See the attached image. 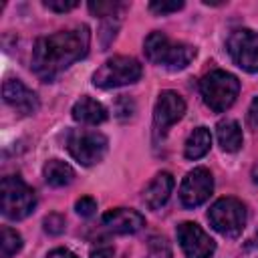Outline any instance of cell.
<instances>
[{
	"label": "cell",
	"instance_id": "6da1fadb",
	"mask_svg": "<svg viewBox=\"0 0 258 258\" xmlns=\"http://www.w3.org/2000/svg\"><path fill=\"white\" fill-rule=\"evenodd\" d=\"M89 42L91 34L85 24L38 38L32 48V71L40 79L52 81L56 75L87 54Z\"/></svg>",
	"mask_w": 258,
	"mask_h": 258
},
{
	"label": "cell",
	"instance_id": "7a4b0ae2",
	"mask_svg": "<svg viewBox=\"0 0 258 258\" xmlns=\"http://www.w3.org/2000/svg\"><path fill=\"white\" fill-rule=\"evenodd\" d=\"M145 56L159 67H165L169 71H181L185 69L194 56H196V48L187 42H175L171 40L167 34L163 32H151L145 38L143 44Z\"/></svg>",
	"mask_w": 258,
	"mask_h": 258
},
{
	"label": "cell",
	"instance_id": "3957f363",
	"mask_svg": "<svg viewBox=\"0 0 258 258\" xmlns=\"http://www.w3.org/2000/svg\"><path fill=\"white\" fill-rule=\"evenodd\" d=\"M200 91H202L204 103L214 113H222V111H226L228 107L234 105V101L240 93V81L232 73L216 69V71L208 73L202 79Z\"/></svg>",
	"mask_w": 258,
	"mask_h": 258
},
{
	"label": "cell",
	"instance_id": "277c9868",
	"mask_svg": "<svg viewBox=\"0 0 258 258\" xmlns=\"http://www.w3.org/2000/svg\"><path fill=\"white\" fill-rule=\"evenodd\" d=\"M36 196L18 175H6L0 185V210L8 220H22L32 214Z\"/></svg>",
	"mask_w": 258,
	"mask_h": 258
},
{
	"label": "cell",
	"instance_id": "5b68a950",
	"mask_svg": "<svg viewBox=\"0 0 258 258\" xmlns=\"http://www.w3.org/2000/svg\"><path fill=\"white\" fill-rule=\"evenodd\" d=\"M141 64L137 58L133 56H113L109 60H105L97 73L93 75V85L99 89H115V87H125L131 85L135 81H139L141 77Z\"/></svg>",
	"mask_w": 258,
	"mask_h": 258
},
{
	"label": "cell",
	"instance_id": "8992f818",
	"mask_svg": "<svg viewBox=\"0 0 258 258\" xmlns=\"http://www.w3.org/2000/svg\"><path fill=\"white\" fill-rule=\"evenodd\" d=\"M208 220L222 236L238 238L246 226V206L236 198H220L210 208Z\"/></svg>",
	"mask_w": 258,
	"mask_h": 258
},
{
	"label": "cell",
	"instance_id": "52a82bcc",
	"mask_svg": "<svg viewBox=\"0 0 258 258\" xmlns=\"http://www.w3.org/2000/svg\"><path fill=\"white\" fill-rule=\"evenodd\" d=\"M109 141L103 133L97 131H71L67 135V149L81 165H95L107 153Z\"/></svg>",
	"mask_w": 258,
	"mask_h": 258
},
{
	"label": "cell",
	"instance_id": "ba28073f",
	"mask_svg": "<svg viewBox=\"0 0 258 258\" xmlns=\"http://www.w3.org/2000/svg\"><path fill=\"white\" fill-rule=\"evenodd\" d=\"M228 52L232 60L246 73H258V32L238 28L228 36Z\"/></svg>",
	"mask_w": 258,
	"mask_h": 258
},
{
	"label": "cell",
	"instance_id": "9c48e42d",
	"mask_svg": "<svg viewBox=\"0 0 258 258\" xmlns=\"http://www.w3.org/2000/svg\"><path fill=\"white\" fill-rule=\"evenodd\" d=\"M212 189H214V177L210 169L196 167L183 177L179 187V200L185 208H198L212 196Z\"/></svg>",
	"mask_w": 258,
	"mask_h": 258
},
{
	"label": "cell",
	"instance_id": "30bf717a",
	"mask_svg": "<svg viewBox=\"0 0 258 258\" xmlns=\"http://www.w3.org/2000/svg\"><path fill=\"white\" fill-rule=\"evenodd\" d=\"M175 234L187 258H210L216 252V242L194 222H181Z\"/></svg>",
	"mask_w": 258,
	"mask_h": 258
},
{
	"label": "cell",
	"instance_id": "8fae6325",
	"mask_svg": "<svg viewBox=\"0 0 258 258\" xmlns=\"http://www.w3.org/2000/svg\"><path fill=\"white\" fill-rule=\"evenodd\" d=\"M185 113V101L175 91H161L153 109V121L155 127L165 131L173 123H177Z\"/></svg>",
	"mask_w": 258,
	"mask_h": 258
},
{
	"label": "cell",
	"instance_id": "7c38bea8",
	"mask_svg": "<svg viewBox=\"0 0 258 258\" xmlns=\"http://www.w3.org/2000/svg\"><path fill=\"white\" fill-rule=\"evenodd\" d=\"M2 97L4 101L20 115H32L38 111V97L34 91H30L22 81L18 79H8L2 87Z\"/></svg>",
	"mask_w": 258,
	"mask_h": 258
},
{
	"label": "cell",
	"instance_id": "4fadbf2b",
	"mask_svg": "<svg viewBox=\"0 0 258 258\" xmlns=\"http://www.w3.org/2000/svg\"><path fill=\"white\" fill-rule=\"evenodd\" d=\"M101 224L113 234H135L143 228L145 218L137 210L115 208V210H109L107 214H103Z\"/></svg>",
	"mask_w": 258,
	"mask_h": 258
},
{
	"label": "cell",
	"instance_id": "5bb4252c",
	"mask_svg": "<svg viewBox=\"0 0 258 258\" xmlns=\"http://www.w3.org/2000/svg\"><path fill=\"white\" fill-rule=\"evenodd\" d=\"M173 189V177L167 171H161L153 177V181L145 187L143 191V202L149 210H159L161 206H165V202L169 200Z\"/></svg>",
	"mask_w": 258,
	"mask_h": 258
},
{
	"label": "cell",
	"instance_id": "9a60e30c",
	"mask_svg": "<svg viewBox=\"0 0 258 258\" xmlns=\"http://www.w3.org/2000/svg\"><path fill=\"white\" fill-rule=\"evenodd\" d=\"M71 113H73V119L83 125H99V123L107 121V109L91 97H81L73 105Z\"/></svg>",
	"mask_w": 258,
	"mask_h": 258
},
{
	"label": "cell",
	"instance_id": "2e32d148",
	"mask_svg": "<svg viewBox=\"0 0 258 258\" xmlns=\"http://www.w3.org/2000/svg\"><path fill=\"white\" fill-rule=\"evenodd\" d=\"M216 133H218V143L224 151L236 153L242 147V129L234 119L220 121L216 127Z\"/></svg>",
	"mask_w": 258,
	"mask_h": 258
},
{
	"label": "cell",
	"instance_id": "e0dca14e",
	"mask_svg": "<svg viewBox=\"0 0 258 258\" xmlns=\"http://www.w3.org/2000/svg\"><path fill=\"white\" fill-rule=\"evenodd\" d=\"M42 175H44V181L52 187H64L69 185L73 179H75V171L69 163L60 161V159H50L44 163V169H42Z\"/></svg>",
	"mask_w": 258,
	"mask_h": 258
},
{
	"label": "cell",
	"instance_id": "ac0fdd59",
	"mask_svg": "<svg viewBox=\"0 0 258 258\" xmlns=\"http://www.w3.org/2000/svg\"><path fill=\"white\" fill-rule=\"evenodd\" d=\"M210 145H212V135H210V129L206 127H196L187 141H185V147H183V155L187 159H200L204 157L208 151H210Z\"/></svg>",
	"mask_w": 258,
	"mask_h": 258
},
{
	"label": "cell",
	"instance_id": "d6986e66",
	"mask_svg": "<svg viewBox=\"0 0 258 258\" xmlns=\"http://www.w3.org/2000/svg\"><path fill=\"white\" fill-rule=\"evenodd\" d=\"M0 246H2V258H10V256H14V254L22 248V236H20L16 230L4 226V228H2Z\"/></svg>",
	"mask_w": 258,
	"mask_h": 258
},
{
	"label": "cell",
	"instance_id": "ffe728a7",
	"mask_svg": "<svg viewBox=\"0 0 258 258\" xmlns=\"http://www.w3.org/2000/svg\"><path fill=\"white\" fill-rule=\"evenodd\" d=\"M145 258H171V246L163 236H151L147 242Z\"/></svg>",
	"mask_w": 258,
	"mask_h": 258
},
{
	"label": "cell",
	"instance_id": "44dd1931",
	"mask_svg": "<svg viewBox=\"0 0 258 258\" xmlns=\"http://www.w3.org/2000/svg\"><path fill=\"white\" fill-rule=\"evenodd\" d=\"M123 8L119 2H89V10L95 14V16H115V12Z\"/></svg>",
	"mask_w": 258,
	"mask_h": 258
},
{
	"label": "cell",
	"instance_id": "7402d4cb",
	"mask_svg": "<svg viewBox=\"0 0 258 258\" xmlns=\"http://www.w3.org/2000/svg\"><path fill=\"white\" fill-rule=\"evenodd\" d=\"M42 226H44V232H46V234H52V236L62 234V232H64V218H62L60 214H48V216L44 218Z\"/></svg>",
	"mask_w": 258,
	"mask_h": 258
},
{
	"label": "cell",
	"instance_id": "603a6c76",
	"mask_svg": "<svg viewBox=\"0 0 258 258\" xmlns=\"http://www.w3.org/2000/svg\"><path fill=\"white\" fill-rule=\"evenodd\" d=\"M183 8V2H149V10L163 16V14H171V12H177Z\"/></svg>",
	"mask_w": 258,
	"mask_h": 258
},
{
	"label": "cell",
	"instance_id": "cb8c5ba5",
	"mask_svg": "<svg viewBox=\"0 0 258 258\" xmlns=\"http://www.w3.org/2000/svg\"><path fill=\"white\" fill-rule=\"evenodd\" d=\"M75 210H77L79 216L91 218V216L95 214V210H97V202H95L93 198H81V200L75 204Z\"/></svg>",
	"mask_w": 258,
	"mask_h": 258
},
{
	"label": "cell",
	"instance_id": "d4e9b609",
	"mask_svg": "<svg viewBox=\"0 0 258 258\" xmlns=\"http://www.w3.org/2000/svg\"><path fill=\"white\" fill-rule=\"evenodd\" d=\"M44 6L54 12H69V10L77 8L79 2H75V0H44Z\"/></svg>",
	"mask_w": 258,
	"mask_h": 258
},
{
	"label": "cell",
	"instance_id": "484cf974",
	"mask_svg": "<svg viewBox=\"0 0 258 258\" xmlns=\"http://www.w3.org/2000/svg\"><path fill=\"white\" fill-rule=\"evenodd\" d=\"M246 119H248V125H250V127H258V97L252 99V103H250V107H248Z\"/></svg>",
	"mask_w": 258,
	"mask_h": 258
},
{
	"label": "cell",
	"instance_id": "4316f807",
	"mask_svg": "<svg viewBox=\"0 0 258 258\" xmlns=\"http://www.w3.org/2000/svg\"><path fill=\"white\" fill-rule=\"evenodd\" d=\"M111 256H113V248L105 244H99L97 248L91 250V258H111Z\"/></svg>",
	"mask_w": 258,
	"mask_h": 258
},
{
	"label": "cell",
	"instance_id": "83f0119b",
	"mask_svg": "<svg viewBox=\"0 0 258 258\" xmlns=\"http://www.w3.org/2000/svg\"><path fill=\"white\" fill-rule=\"evenodd\" d=\"M46 258H79L77 254H73L71 250H67V248H54V250H50L48 252V256Z\"/></svg>",
	"mask_w": 258,
	"mask_h": 258
},
{
	"label": "cell",
	"instance_id": "f1b7e54d",
	"mask_svg": "<svg viewBox=\"0 0 258 258\" xmlns=\"http://www.w3.org/2000/svg\"><path fill=\"white\" fill-rule=\"evenodd\" d=\"M252 181L254 183H258V163L254 165V169H252Z\"/></svg>",
	"mask_w": 258,
	"mask_h": 258
},
{
	"label": "cell",
	"instance_id": "f546056e",
	"mask_svg": "<svg viewBox=\"0 0 258 258\" xmlns=\"http://www.w3.org/2000/svg\"><path fill=\"white\" fill-rule=\"evenodd\" d=\"M248 248H258V234H256V236H254V238L250 240V244H248Z\"/></svg>",
	"mask_w": 258,
	"mask_h": 258
}]
</instances>
